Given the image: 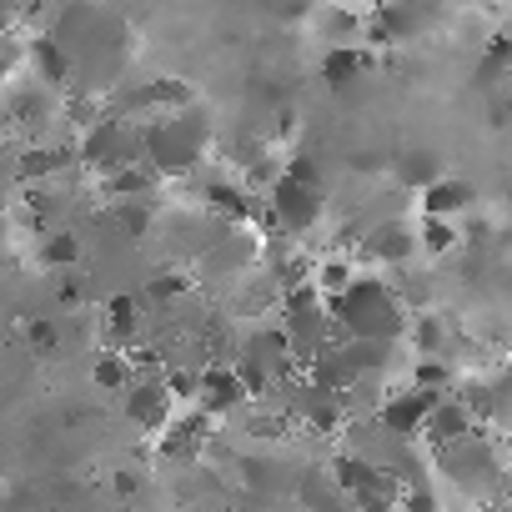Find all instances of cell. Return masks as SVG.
Returning a JSON list of instances; mask_svg holds the SVG:
<instances>
[{
    "label": "cell",
    "instance_id": "1",
    "mask_svg": "<svg viewBox=\"0 0 512 512\" xmlns=\"http://www.w3.org/2000/svg\"><path fill=\"white\" fill-rule=\"evenodd\" d=\"M327 307H332L337 337H352V342H392V347L407 337L402 292L387 287L382 277H352L337 297H327Z\"/></svg>",
    "mask_w": 512,
    "mask_h": 512
},
{
    "label": "cell",
    "instance_id": "2",
    "mask_svg": "<svg viewBox=\"0 0 512 512\" xmlns=\"http://www.w3.org/2000/svg\"><path fill=\"white\" fill-rule=\"evenodd\" d=\"M231 367L246 387L251 402L262 397H277V387H287L292 377H302L297 357H292V342L277 322H251L246 337H236V352H231Z\"/></svg>",
    "mask_w": 512,
    "mask_h": 512
},
{
    "label": "cell",
    "instance_id": "3",
    "mask_svg": "<svg viewBox=\"0 0 512 512\" xmlns=\"http://www.w3.org/2000/svg\"><path fill=\"white\" fill-rule=\"evenodd\" d=\"M211 146V121L191 106L181 111H166V116H151L141 121V161L156 171V176H181L191 171Z\"/></svg>",
    "mask_w": 512,
    "mask_h": 512
},
{
    "label": "cell",
    "instance_id": "4",
    "mask_svg": "<svg viewBox=\"0 0 512 512\" xmlns=\"http://www.w3.org/2000/svg\"><path fill=\"white\" fill-rule=\"evenodd\" d=\"M432 467L452 482V487H462L467 497H482V502H492L502 487H507V472H502V462H497V447L472 427L467 437H452V442H442V447H432Z\"/></svg>",
    "mask_w": 512,
    "mask_h": 512
},
{
    "label": "cell",
    "instance_id": "5",
    "mask_svg": "<svg viewBox=\"0 0 512 512\" xmlns=\"http://www.w3.org/2000/svg\"><path fill=\"white\" fill-rule=\"evenodd\" d=\"M277 327L287 332L297 367H307V362H312V357H317L322 347H332V342H337V322H332V307H327V297H322V292L312 287V277L282 292V302H277Z\"/></svg>",
    "mask_w": 512,
    "mask_h": 512
},
{
    "label": "cell",
    "instance_id": "6",
    "mask_svg": "<svg viewBox=\"0 0 512 512\" xmlns=\"http://www.w3.org/2000/svg\"><path fill=\"white\" fill-rule=\"evenodd\" d=\"M327 216V196H322V181H307L297 171H282L272 186H267V221L282 231V236H307L317 231Z\"/></svg>",
    "mask_w": 512,
    "mask_h": 512
},
{
    "label": "cell",
    "instance_id": "7",
    "mask_svg": "<svg viewBox=\"0 0 512 512\" xmlns=\"http://www.w3.org/2000/svg\"><path fill=\"white\" fill-rule=\"evenodd\" d=\"M81 161L91 171H101V176H111L121 166H136L141 161V121L106 111L101 121H91L81 131Z\"/></svg>",
    "mask_w": 512,
    "mask_h": 512
},
{
    "label": "cell",
    "instance_id": "8",
    "mask_svg": "<svg viewBox=\"0 0 512 512\" xmlns=\"http://www.w3.org/2000/svg\"><path fill=\"white\" fill-rule=\"evenodd\" d=\"M176 397H171V387H166V377L156 372V377H136L126 392H121V412L131 417V427H141V432H166L171 427V417H176Z\"/></svg>",
    "mask_w": 512,
    "mask_h": 512
},
{
    "label": "cell",
    "instance_id": "9",
    "mask_svg": "<svg viewBox=\"0 0 512 512\" xmlns=\"http://www.w3.org/2000/svg\"><path fill=\"white\" fill-rule=\"evenodd\" d=\"M196 407L206 417H236L241 407H251V397H246V387H241L231 362H206L196 372Z\"/></svg>",
    "mask_w": 512,
    "mask_h": 512
},
{
    "label": "cell",
    "instance_id": "10",
    "mask_svg": "<svg viewBox=\"0 0 512 512\" xmlns=\"http://www.w3.org/2000/svg\"><path fill=\"white\" fill-rule=\"evenodd\" d=\"M357 251L367 256V262H387V267H407L412 256H422L417 251V231L407 221H397V216H382L372 231H362Z\"/></svg>",
    "mask_w": 512,
    "mask_h": 512
},
{
    "label": "cell",
    "instance_id": "11",
    "mask_svg": "<svg viewBox=\"0 0 512 512\" xmlns=\"http://www.w3.org/2000/svg\"><path fill=\"white\" fill-rule=\"evenodd\" d=\"M432 392H422V387H402V392H387L382 397V407L372 412L377 417V427H387L392 437H417L422 432V422H427V412H432Z\"/></svg>",
    "mask_w": 512,
    "mask_h": 512
},
{
    "label": "cell",
    "instance_id": "12",
    "mask_svg": "<svg viewBox=\"0 0 512 512\" xmlns=\"http://www.w3.org/2000/svg\"><path fill=\"white\" fill-rule=\"evenodd\" d=\"M141 332H146V302L131 297V292H116L106 302V337H111V347L116 352H136Z\"/></svg>",
    "mask_w": 512,
    "mask_h": 512
},
{
    "label": "cell",
    "instance_id": "13",
    "mask_svg": "<svg viewBox=\"0 0 512 512\" xmlns=\"http://www.w3.org/2000/svg\"><path fill=\"white\" fill-rule=\"evenodd\" d=\"M472 427H477V417L467 412V402H462L457 392H447V397L432 402V412H427V422H422V437H427L432 447H442V442H452V437H467Z\"/></svg>",
    "mask_w": 512,
    "mask_h": 512
},
{
    "label": "cell",
    "instance_id": "14",
    "mask_svg": "<svg viewBox=\"0 0 512 512\" xmlns=\"http://www.w3.org/2000/svg\"><path fill=\"white\" fill-rule=\"evenodd\" d=\"M297 497H302L307 512H352V502H347L342 482L332 477V467H307L297 477Z\"/></svg>",
    "mask_w": 512,
    "mask_h": 512
},
{
    "label": "cell",
    "instance_id": "15",
    "mask_svg": "<svg viewBox=\"0 0 512 512\" xmlns=\"http://www.w3.org/2000/svg\"><path fill=\"white\" fill-rule=\"evenodd\" d=\"M392 176H397L402 186H412V191H427L437 176H447V166H442V156H437L432 146H402V151L392 156Z\"/></svg>",
    "mask_w": 512,
    "mask_h": 512
},
{
    "label": "cell",
    "instance_id": "16",
    "mask_svg": "<svg viewBox=\"0 0 512 512\" xmlns=\"http://www.w3.org/2000/svg\"><path fill=\"white\" fill-rule=\"evenodd\" d=\"M472 181L467 176H437L427 191H422V211L427 216H437V221H452V216H462L467 206H472Z\"/></svg>",
    "mask_w": 512,
    "mask_h": 512
},
{
    "label": "cell",
    "instance_id": "17",
    "mask_svg": "<svg viewBox=\"0 0 512 512\" xmlns=\"http://www.w3.org/2000/svg\"><path fill=\"white\" fill-rule=\"evenodd\" d=\"M156 171L146 166V161H136V166H121V171H111V176H101V191L111 196V201H146L151 191H156Z\"/></svg>",
    "mask_w": 512,
    "mask_h": 512
},
{
    "label": "cell",
    "instance_id": "18",
    "mask_svg": "<svg viewBox=\"0 0 512 512\" xmlns=\"http://www.w3.org/2000/svg\"><path fill=\"white\" fill-rule=\"evenodd\" d=\"M367 51H357V46H337L327 61H322V76H327V86L332 91H352L362 76H367Z\"/></svg>",
    "mask_w": 512,
    "mask_h": 512
},
{
    "label": "cell",
    "instance_id": "19",
    "mask_svg": "<svg viewBox=\"0 0 512 512\" xmlns=\"http://www.w3.org/2000/svg\"><path fill=\"white\" fill-rule=\"evenodd\" d=\"M452 327L437 317V312H417V322H407V337H412V347H417V357H447V337Z\"/></svg>",
    "mask_w": 512,
    "mask_h": 512
},
{
    "label": "cell",
    "instance_id": "20",
    "mask_svg": "<svg viewBox=\"0 0 512 512\" xmlns=\"http://www.w3.org/2000/svg\"><path fill=\"white\" fill-rule=\"evenodd\" d=\"M136 382V352H106V357H96V387L101 392H126Z\"/></svg>",
    "mask_w": 512,
    "mask_h": 512
},
{
    "label": "cell",
    "instance_id": "21",
    "mask_svg": "<svg viewBox=\"0 0 512 512\" xmlns=\"http://www.w3.org/2000/svg\"><path fill=\"white\" fill-rule=\"evenodd\" d=\"M507 71H512V36H492V41L482 46V61H477V76H472V81H477L482 91H492Z\"/></svg>",
    "mask_w": 512,
    "mask_h": 512
},
{
    "label": "cell",
    "instance_id": "22",
    "mask_svg": "<svg viewBox=\"0 0 512 512\" xmlns=\"http://www.w3.org/2000/svg\"><path fill=\"white\" fill-rule=\"evenodd\" d=\"M31 61H36V71H41L51 86H66V81H71V61H66V51H61L51 36H41V41L31 46Z\"/></svg>",
    "mask_w": 512,
    "mask_h": 512
},
{
    "label": "cell",
    "instance_id": "23",
    "mask_svg": "<svg viewBox=\"0 0 512 512\" xmlns=\"http://www.w3.org/2000/svg\"><path fill=\"white\" fill-rule=\"evenodd\" d=\"M41 262L46 267H76L81 262V236L76 231H56L41 241Z\"/></svg>",
    "mask_w": 512,
    "mask_h": 512
},
{
    "label": "cell",
    "instance_id": "24",
    "mask_svg": "<svg viewBox=\"0 0 512 512\" xmlns=\"http://www.w3.org/2000/svg\"><path fill=\"white\" fill-rule=\"evenodd\" d=\"M457 246V231H452V221H437V216H427L422 221V231H417V251H427V256H442V251H452Z\"/></svg>",
    "mask_w": 512,
    "mask_h": 512
},
{
    "label": "cell",
    "instance_id": "25",
    "mask_svg": "<svg viewBox=\"0 0 512 512\" xmlns=\"http://www.w3.org/2000/svg\"><path fill=\"white\" fill-rule=\"evenodd\" d=\"M327 16H332V21H327L332 36H357V16H352V11H327Z\"/></svg>",
    "mask_w": 512,
    "mask_h": 512
},
{
    "label": "cell",
    "instance_id": "26",
    "mask_svg": "<svg viewBox=\"0 0 512 512\" xmlns=\"http://www.w3.org/2000/svg\"><path fill=\"white\" fill-rule=\"evenodd\" d=\"M31 342L41 347V352H51L61 337H56V322H31Z\"/></svg>",
    "mask_w": 512,
    "mask_h": 512
},
{
    "label": "cell",
    "instance_id": "27",
    "mask_svg": "<svg viewBox=\"0 0 512 512\" xmlns=\"http://www.w3.org/2000/svg\"><path fill=\"white\" fill-rule=\"evenodd\" d=\"M377 6H387V0H377Z\"/></svg>",
    "mask_w": 512,
    "mask_h": 512
}]
</instances>
